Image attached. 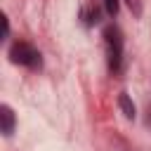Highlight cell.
Instances as JSON below:
<instances>
[{
    "instance_id": "obj_1",
    "label": "cell",
    "mask_w": 151,
    "mask_h": 151,
    "mask_svg": "<svg viewBox=\"0 0 151 151\" xmlns=\"http://www.w3.org/2000/svg\"><path fill=\"white\" fill-rule=\"evenodd\" d=\"M104 40H106V59H109V71L118 73L120 64H123V33L118 26H106L104 31Z\"/></svg>"
},
{
    "instance_id": "obj_2",
    "label": "cell",
    "mask_w": 151,
    "mask_h": 151,
    "mask_svg": "<svg viewBox=\"0 0 151 151\" xmlns=\"http://www.w3.org/2000/svg\"><path fill=\"white\" fill-rule=\"evenodd\" d=\"M9 59L19 66H28V68H40V52L28 45V42H14L9 47Z\"/></svg>"
},
{
    "instance_id": "obj_3",
    "label": "cell",
    "mask_w": 151,
    "mask_h": 151,
    "mask_svg": "<svg viewBox=\"0 0 151 151\" xmlns=\"http://www.w3.org/2000/svg\"><path fill=\"white\" fill-rule=\"evenodd\" d=\"M0 127H2V134H7V137L14 132V113L5 104L0 106Z\"/></svg>"
},
{
    "instance_id": "obj_4",
    "label": "cell",
    "mask_w": 151,
    "mask_h": 151,
    "mask_svg": "<svg viewBox=\"0 0 151 151\" xmlns=\"http://www.w3.org/2000/svg\"><path fill=\"white\" fill-rule=\"evenodd\" d=\"M118 109H120V113L127 118V120H134V104H132V99L125 94V92H120V97H118Z\"/></svg>"
},
{
    "instance_id": "obj_5",
    "label": "cell",
    "mask_w": 151,
    "mask_h": 151,
    "mask_svg": "<svg viewBox=\"0 0 151 151\" xmlns=\"http://www.w3.org/2000/svg\"><path fill=\"white\" fill-rule=\"evenodd\" d=\"M118 7H120L118 0H104V9H106L109 17H116V14H118Z\"/></svg>"
},
{
    "instance_id": "obj_6",
    "label": "cell",
    "mask_w": 151,
    "mask_h": 151,
    "mask_svg": "<svg viewBox=\"0 0 151 151\" xmlns=\"http://www.w3.org/2000/svg\"><path fill=\"white\" fill-rule=\"evenodd\" d=\"M2 35H5V38L9 35V21H7L5 17H2Z\"/></svg>"
},
{
    "instance_id": "obj_7",
    "label": "cell",
    "mask_w": 151,
    "mask_h": 151,
    "mask_svg": "<svg viewBox=\"0 0 151 151\" xmlns=\"http://www.w3.org/2000/svg\"><path fill=\"white\" fill-rule=\"evenodd\" d=\"M127 5H130V9H134L137 14H139V0H125Z\"/></svg>"
}]
</instances>
